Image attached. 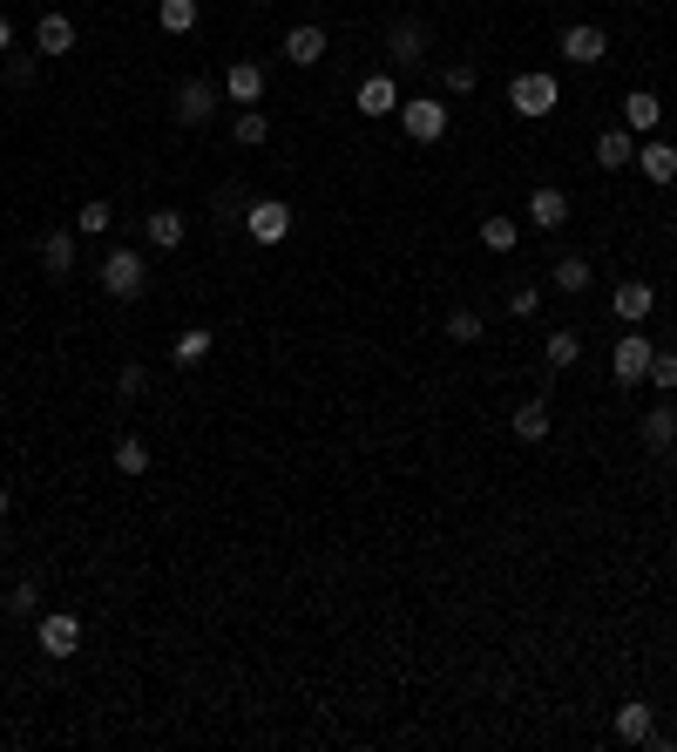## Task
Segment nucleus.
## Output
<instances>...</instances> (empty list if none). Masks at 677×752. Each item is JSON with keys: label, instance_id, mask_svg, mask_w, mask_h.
<instances>
[{"label": "nucleus", "instance_id": "ea45409f", "mask_svg": "<svg viewBox=\"0 0 677 752\" xmlns=\"http://www.w3.org/2000/svg\"><path fill=\"white\" fill-rule=\"evenodd\" d=\"M8 508H14V495H8V489H0V516H8Z\"/></svg>", "mask_w": 677, "mask_h": 752}, {"label": "nucleus", "instance_id": "7ed1b4c3", "mask_svg": "<svg viewBox=\"0 0 677 752\" xmlns=\"http://www.w3.org/2000/svg\"><path fill=\"white\" fill-rule=\"evenodd\" d=\"M400 130H407L414 143H441V136H448V102H441V96H407V102H400Z\"/></svg>", "mask_w": 677, "mask_h": 752}, {"label": "nucleus", "instance_id": "f257e3e1", "mask_svg": "<svg viewBox=\"0 0 677 752\" xmlns=\"http://www.w3.org/2000/svg\"><path fill=\"white\" fill-rule=\"evenodd\" d=\"M508 109L522 115V123H542V115L563 109V82H555L549 68H522V75L508 82Z\"/></svg>", "mask_w": 677, "mask_h": 752}, {"label": "nucleus", "instance_id": "7c9ffc66", "mask_svg": "<svg viewBox=\"0 0 677 752\" xmlns=\"http://www.w3.org/2000/svg\"><path fill=\"white\" fill-rule=\"evenodd\" d=\"M230 136L245 143V149H258V143L271 136V123H264V109H237V115H230Z\"/></svg>", "mask_w": 677, "mask_h": 752}, {"label": "nucleus", "instance_id": "2eb2a0df", "mask_svg": "<svg viewBox=\"0 0 677 752\" xmlns=\"http://www.w3.org/2000/svg\"><path fill=\"white\" fill-rule=\"evenodd\" d=\"M657 123H664V102H657L651 89H630V96H623V130H630V136H651Z\"/></svg>", "mask_w": 677, "mask_h": 752}, {"label": "nucleus", "instance_id": "ddd939ff", "mask_svg": "<svg viewBox=\"0 0 677 752\" xmlns=\"http://www.w3.org/2000/svg\"><path fill=\"white\" fill-rule=\"evenodd\" d=\"M651 305H657V292H651L644 279H623V285L610 292V312H617L623 326H644V319H651Z\"/></svg>", "mask_w": 677, "mask_h": 752}, {"label": "nucleus", "instance_id": "f704fd0d", "mask_svg": "<svg viewBox=\"0 0 677 752\" xmlns=\"http://www.w3.org/2000/svg\"><path fill=\"white\" fill-rule=\"evenodd\" d=\"M644 380H651L657 393H670V386H677V352H670V346H657V352H651V373H644Z\"/></svg>", "mask_w": 677, "mask_h": 752}, {"label": "nucleus", "instance_id": "c9c22d12", "mask_svg": "<svg viewBox=\"0 0 677 752\" xmlns=\"http://www.w3.org/2000/svg\"><path fill=\"white\" fill-rule=\"evenodd\" d=\"M508 312H515V319H535V312H542V292H535V285H515Z\"/></svg>", "mask_w": 677, "mask_h": 752}, {"label": "nucleus", "instance_id": "a211bd4d", "mask_svg": "<svg viewBox=\"0 0 677 752\" xmlns=\"http://www.w3.org/2000/svg\"><path fill=\"white\" fill-rule=\"evenodd\" d=\"M75 237H82V231H48L42 237V271H48V279H68V271H75V251H82Z\"/></svg>", "mask_w": 677, "mask_h": 752}, {"label": "nucleus", "instance_id": "2f4dec72", "mask_svg": "<svg viewBox=\"0 0 677 752\" xmlns=\"http://www.w3.org/2000/svg\"><path fill=\"white\" fill-rule=\"evenodd\" d=\"M0 75H8V89H27L42 75V55H0Z\"/></svg>", "mask_w": 677, "mask_h": 752}, {"label": "nucleus", "instance_id": "4be33fe9", "mask_svg": "<svg viewBox=\"0 0 677 752\" xmlns=\"http://www.w3.org/2000/svg\"><path fill=\"white\" fill-rule=\"evenodd\" d=\"M143 237H149L156 251H177L183 237H190V224H183L177 211H149V217H143Z\"/></svg>", "mask_w": 677, "mask_h": 752}, {"label": "nucleus", "instance_id": "1a4fd4ad", "mask_svg": "<svg viewBox=\"0 0 677 752\" xmlns=\"http://www.w3.org/2000/svg\"><path fill=\"white\" fill-rule=\"evenodd\" d=\"M400 89H393V75H366V82L360 89H352V109H360V115H373V123H380V115H400Z\"/></svg>", "mask_w": 677, "mask_h": 752}, {"label": "nucleus", "instance_id": "20e7f679", "mask_svg": "<svg viewBox=\"0 0 677 752\" xmlns=\"http://www.w3.org/2000/svg\"><path fill=\"white\" fill-rule=\"evenodd\" d=\"M245 231L258 237V245H285L292 237V204L285 197H258V204H245Z\"/></svg>", "mask_w": 677, "mask_h": 752}, {"label": "nucleus", "instance_id": "473e14b6", "mask_svg": "<svg viewBox=\"0 0 677 752\" xmlns=\"http://www.w3.org/2000/svg\"><path fill=\"white\" fill-rule=\"evenodd\" d=\"M482 333H488V326H482V312H467V305H461V312H448V339H454V346H474Z\"/></svg>", "mask_w": 677, "mask_h": 752}, {"label": "nucleus", "instance_id": "b1692460", "mask_svg": "<svg viewBox=\"0 0 677 752\" xmlns=\"http://www.w3.org/2000/svg\"><path fill=\"white\" fill-rule=\"evenodd\" d=\"M636 170H644L651 183H677V149L670 143H644L636 149Z\"/></svg>", "mask_w": 677, "mask_h": 752}, {"label": "nucleus", "instance_id": "72a5a7b5", "mask_svg": "<svg viewBox=\"0 0 677 752\" xmlns=\"http://www.w3.org/2000/svg\"><path fill=\"white\" fill-rule=\"evenodd\" d=\"M34 610H42V583L21 576V583L8 590V617H34Z\"/></svg>", "mask_w": 677, "mask_h": 752}, {"label": "nucleus", "instance_id": "6e6552de", "mask_svg": "<svg viewBox=\"0 0 677 752\" xmlns=\"http://www.w3.org/2000/svg\"><path fill=\"white\" fill-rule=\"evenodd\" d=\"M651 339L644 333H623L617 339V352H610V373H617V386H644V373H651Z\"/></svg>", "mask_w": 677, "mask_h": 752}, {"label": "nucleus", "instance_id": "9d476101", "mask_svg": "<svg viewBox=\"0 0 677 752\" xmlns=\"http://www.w3.org/2000/svg\"><path fill=\"white\" fill-rule=\"evenodd\" d=\"M326 55H332V42H326V27H318V21H298V27L285 34V61H292V68H318Z\"/></svg>", "mask_w": 677, "mask_h": 752}, {"label": "nucleus", "instance_id": "39448f33", "mask_svg": "<svg viewBox=\"0 0 677 752\" xmlns=\"http://www.w3.org/2000/svg\"><path fill=\"white\" fill-rule=\"evenodd\" d=\"M143 285H149V265L136 251H109L102 258V292L109 299H143Z\"/></svg>", "mask_w": 677, "mask_h": 752}, {"label": "nucleus", "instance_id": "f03ea898", "mask_svg": "<svg viewBox=\"0 0 677 752\" xmlns=\"http://www.w3.org/2000/svg\"><path fill=\"white\" fill-rule=\"evenodd\" d=\"M217 102H224V82H211V75H183V82H177V123L204 130L217 115Z\"/></svg>", "mask_w": 677, "mask_h": 752}, {"label": "nucleus", "instance_id": "dca6fc26", "mask_svg": "<svg viewBox=\"0 0 677 752\" xmlns=\"http://www.w3.org/2000/svg\"><path fill=\"white\" fill-rule=\"evenodd\" d=\"M529 224H542V231H563V224H569V197L555 190V183L529 190Z\"/></svg>", "mask_w": 677, "mask_h": 752}, {"label": "nucleus", "instance_id": "f3484780", "mask_svg": "<svg viewBox=\"0 0 677 752\" xmlns=\"http://www.w3.org/2000/svg\"><path fill=\"white\" fill-rule=\"evenodd\" d=\"M508 434H515V441H529V448H542L549 441V401H522V407L508 414Z\"/></svg>", "mask_w": 677, "mask_h": 752}, {"label": "nucleus", "instance_id": "423d86ee", "mask_svg": "<svg viewBox=\"0 0 677 752\" xmlns=\"http://www.w3.org/2000/svg\"><path fill=\"white\" fill-rule=\"evenodd\" d=\"M34 644H42L48 658H75V651H82V617H75V610H48L42 624H34Z\"/></svg>", "mask_w": 677, "mask_h": 752}, {"label": "nucleus", "instance_id": "f8f14e48", "mask_svg": "<svg viewBox=\"0 0 677 752\" xmlns=\"http://www.w3.org/2000/svg\"><path fill=\"white\" fill-rule=\"evenodd\" d=\"M617 739H623V745H651V739H657V711H651L644 698H623V705H617Z\"/></svg>", "mask_w": 677, "mask_h": 752}, {"label": "nucleus", "instance_id": "bb28decb", "mask_svg": "<svg viewBox=\"0 0 677 752\" xmlns=\"http://www.w3.org/2000/svg\"><path fill=\"white\" fill-rule=\"evenodd\" d=\"M589 285H596L589 258H555V292H589Z\"/></svg>", "mask_w": 677, "mask_h": 752}, {"label": "nucleus", "instance_id": "393cba45", "mask_svg": "<svg viewBox=\"0 0 677 752\" xmlns=\"http://www.w3.org/2000/svg\"><path fill=\"white\" fill-rule=\"evenodd\" d=\"M211 346H217V339H211V326H190V333H177L170 360H177V367H204V360H211Z\"/></svg>", "mask_w": 677, "mask_h": 752}, {"label": "nucleus", "instance_id": "e433bc0d", "mask_svg": "<svg viewBox=\"0 0 677 752\" xmlns=\"http://www.w3.org/2000/svg\"><path fill=\"white\" fill-rule=\"evenodd\" d=\"M474 82H482V75H474V61H448V89H454V96H467Z\"/></svg>", "mask_w": 677, "mask_h": 752}, {"label": "nucleus", "instance_id": "a878e982", "mask_svg": "<svg viewBox=\"0 0 677 752\" xmlns=\"http://www.w3.org/2000/svg\"><path fill=\"white\" fill-rule=\"evenodd\" d=\"M115 474H149V441L143 434H115Z\"/></svg>", "mask_w": 677, "mask_h": 752}, {"label": "nucleus", "instance_id": "0eeeda50", "mask_svg": "<svg viewBox=\"0 0 677 752\" xmlns=\"http://www.w3.org/2000/svg\"><path fill=\"white\" fill-rule=\"evenodd\" d=\"M555 55H563V61H576V68H596V61L610 55V27H596V21H576V27L563 34V42H555Z\"/></svg>", "mask_w": 677, "mask_h": 752}, {"label": "nucleus", "instance_id": "c85d7f7f", "mask_svg": "<svg viewBox=\"0 0 677 752\" xmlns=\"http://www.w3.org/2000/svg\"><path fill=\"white\" fill-rule=\"evenodd\" d=\"M482 245L508 258L515 245H522V224H515V217H482Z\"/></svg>", "mask_w": 677, "mask_h": 752}, {"label": "nucleus", "instance_id": "9b49d317", "mask_svg": "<svg viewBox=\"0 0 677 752\" xmlns=\"http://www.w3.org/2000/svg\"><path fill=\"white\" fill-rule=\"evenodd\" d=\"M386 55H393V68H420V61H427V27H420V21H393Z\"/></svg>", "mask_w": 677, "mask_h": 752}, {"label": "nucleus", "instance_id": "5701e85b", "mask_svg": "<svg viewBox=\"0 0 677 752\" xmlns=\"http://www.w3.org/2000/svg\"><path fill=\"white\" fill-rule=\"evenodd\" d=\"M596 164H603V170H630L636 164V136L630 130H603V136H596Z\"/></svg>", "mask_w": 677, "mask_h": 752}, {"label": "nucleus", "instance_id": "c756f323", "mask_svg": "<svg viewBox=\"0 0 677 752\" xmlns=\"http://www.w3.org/2000/svg\"><path fill=\"white\" fill-rule=\"evenodd\" d=\"M109 224H115V204H109V197H89V204L75 211V231H82V237H102Z\"/></svg>", "mask_w": 677, "mask_h": 752}, {"label": "nucleus", "instance_id": "a19ab883", "mask_svg": "<svg viewBox=\"0 0 677 752\" xmlns=\"http://www.w3.org/2000/svg\"><path fill=\"white\" fill-rule=\"evenodd\" d=\"M258 8H271V0H258Z\"/></svg>", "mask_w": 677, "mask_h": 752}, {"label": "nucleus", "instance_id": "412c9836", "mask_svg": "<svg viewBox=\"0 0 677 752\" xmlns=\"http://www.w3.org/2000/svg\"><path fill=\"white\" fill-rule=\"evenodd\" d=\"M75 48V21L68 14H42L34 21V55H68Z\"/></svg>", "mask_w": 677, "mask_h": 752}, {"label": "nucleus", "instance_id": "58836bf2", "mask_svg": "<svg viewBox=\"0 0 677 752\" xmlns=\"http://www.w3.org/2000/svg\"><path fill=\"white\" fill-rule=\"evenodd\" d=\"M0 55H14V21L0 14Z\"/></svg>", "mask_w": 677, "mask_h": 752}, {"label": "nucleus", "instance_id": "4468645a", "mask_svg": "<svg viewBox=\"0 0 677 752\" xmlns=\"http://www.w3.org/2000/svg\"><path fill=\"white\" fill-rule=\"evenodd\" d=\"M224 96H230L237 109H251V102L264 96V68H258V61H230V68H224Z\"/></svg>", "mask_w": 677, "mask_h": 752}, {"label": "nucleus", "instance_id": "6ab92c4d", "mask_svg": "<svg viewBox=\"0 0 677 752\" xmlns=\"http://www.w3.org/2000/svg\"><path fill=\"white\" fill-rule=\"evenodd\" d=\"M542 360H549V373H569V367L583 360V339H576V326H549V339H542Z\"/></svg>", "mask_w": 677, "mask_h": 752}, {"label": "nucleus", "instance_id": "cd10ccee", "mask_svg": "<svg viewBox=\"0 0 677 752\" xmlns=\"http://www.w3.org/2000/svg\"><path fill=\"white\" fill-rule=\"evenodd\" d=\"M156 27H163V34H190L196 27V0H156Z\"/></svg>", "mask_w": 677, "mask_h": 752}, {"label": "nucleus", "instance_id": "4c0bfd02", "mask_svg": "<svg viewBox=\"0 0 677 752\" xmlns=\"http://www.w3.org/2000/svg\"><path fill=\"white\" fill-rule=\"evenodd\" d=\"M115 386H123V401H136V393H143V386H149V373H143V367H136V360H129V367H123V380H115Z\"/></svg>", "mask_w": 677, "mask_h": 752}, {"label": "nucleus", "instance_id": "aec40b11", "mask_svg": "<svg viewBox=\"0 0 677 752\" xmlns=\"http://www.w3.org/2000/svg\"><path fill=\"white\" fill-rule=\"evenodd\" d=\"M636 434H644L651 454H670L677 448V407H651L644 420H636Z\"/></svg>", "mask_w": 677, "mask_h": 752}]
</instances>
